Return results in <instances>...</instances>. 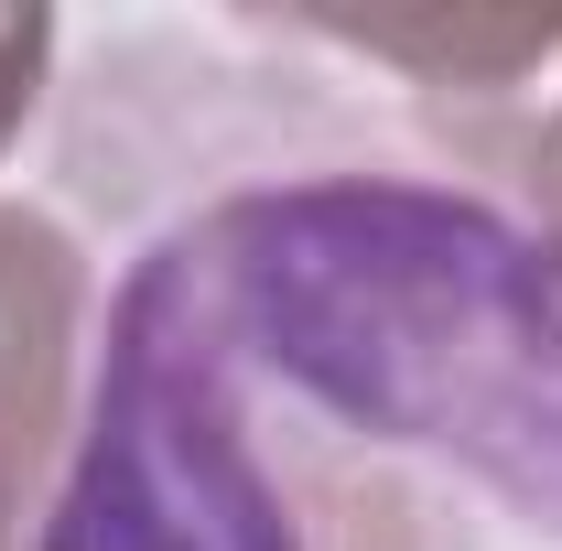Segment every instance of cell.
Here are the masks:
<instances>
[{"label":"cell","instance_id":"1","mask_svg":"<svg viewBox=\"0 0 562 551\" xmlns=\"http://www.w3.org/2000/svg\"><path fill=\"white\" fill-rule=\"evenodd\" d=\"M151 271L347 476L422 497L432 465L562 541V271L530 227L412 173H314L216 195Z\"/></svg>","mask_w":562,"mask_h":551},{"label":"cell","instance_id":"2","mask_svg":"<svg viewBox=\"0 0 562 551\" xmlns=\"http://www.w3.org/2000/svg\"><path fill=\"white\" fill-rule=\"evenodd\" d=\"M76 336H87V260L44 206H0V551H22V519L44 497V465L66 443Z\"/></svg>","mask_w":562,"mask_h":551},{"label":"cell","instance_id":"3","mask_svg":"<svg viewBox=\"0 0 562 551\" xmlns=\"http://www.w3.org/2000/svg\"><path fill=\"white\" fill-rule=\"evenodd\" d=\"M325 44H347L368 66H412L422 87H454V98H519V76L562 55V22H508V11H368V22H303Z\"/></svg>","mask_w":562,"mask_h":551},{"label":"cell","instance_id":"4","mask_svg":"<svg viewBox=\"0 0 562 551\" xmlns=\"http://www.w3.org/2000/svg\"><path fill=\"white\" fill-rule=\"evenodd\" d=\"M497 162H508V184H519V206H530V238L552 249V271H562V98L541 120L497 131Z\"/></svg>","mask_w":562,"mask_h":551},{"label":"cell","instance_id":"5","mask_svg":"<svg viewBox=\"0 0 562 551\" xmlns=\"http://www.w3.org/2000/svg\"><path fill=\"white\" fill-rule=\"evenodd\" d=\"M44 66H55V22H44V11H0V140L33 120Z\"/></svg>","mask_w":562,"mask_h":551}]
</instances>
